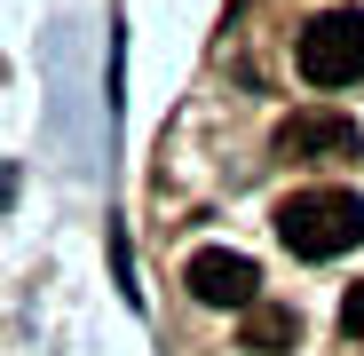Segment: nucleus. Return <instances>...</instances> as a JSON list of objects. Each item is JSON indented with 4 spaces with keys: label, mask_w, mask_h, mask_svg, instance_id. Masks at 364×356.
Listing matches in <instances>:
<instances>
[{
    "label": "nucleus",
    "mask_w": 364,
    "mask_h": 356,
    "mask_svg": "<svg viewBox=\"0 0 364 356\" xmlns=\"http://www.w3.org/2000/svg\"><path fill=\"white\" fill-rule=\"evenodd\" d=\"M277 237H285V254H301V261H333V254L364 246V198L356 190H333V183L293 190L277 206Z\"/></svg>",
    "instance_id": "1"
},
{
    "label": "nucleus",
    "mask_w": 364,
    "mask_h": 356,
    "mask_svg": "<svg viewBox=\"0 0 364 356\" xmlns=\"http://www.w3.org/2000/svg\"><path fill=\"white\" fill-rule=\"evenodd\" d=\"M301 80L309 87H356L364 80V9H325L301 24Z\"/></svg>",
    "instance_id": "2"
},
{
    "label": "nucleus",
    "mask_w": 364,
    "mask_h": 356,
    "mask_svg": "<svg viewBox=\"0 0 364 356\" xmlns=\"http://www.w3.org/2000/svg\"><path fill=\"white\" fill-rule=\"evenodd\" d=\"M182 285H191L206 309H254L262 301V269L246 254H230V246H198L191 269H182Z\"/></svg>",
    "instance_id": "3"
},
{
    "label": "nucleus",
    "mask_w": 364,
    "mask_h": 356,
    "mask_svg": "<svg viewBox=\"0 0 364 356\" xmlns=\"http://www.w3.org/2000/svg\"><path fill=\"white\" fill-rule=\"evenodd\" d=\"M356 151H364V135H356V119H341V111H293V119H277V158L341 166Z\"/></svg>",
    "instance_id": "4"
},
{
    "label": "nucleus",
    "mask_w": 364,
    "mask_h": 356,
    "mask_svg": "<svg viewBox=\"0 0 364 356\" xmlns=\"http://www.w3.org/2000/svg\"><path fill=\"white\" fill-rule=\"evenodd\" d=\"M293 340H301V309H285V301H254V309H246V348L285 356Z\"/></svg>",
    "instance_id": "5"
},
{
    "label": "nucleus",
    "mask_w": 364,
    "mask_h": 356,
    "mask_svg": "<svg viewBox=\"0 0 364 356\" xmlns=\"http://www.w3.org/2000/svg\"><path fill=\"white\" fill-rule=\"evenodd\" d=\"M341 333L364 348V285H348V301H341Z\"/></svg>",
    "instance_id": "6"
}]
</instances>
